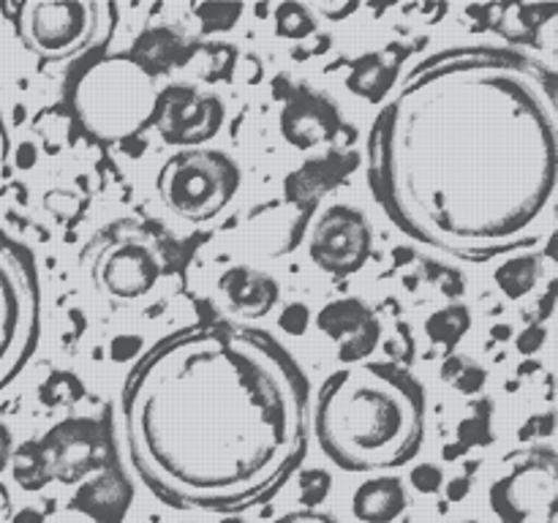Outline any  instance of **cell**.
Here are the masks:
<instances>
[{"instance_id": "cell-1", "label": "cell", "mask_w": 558, "mask_h": 523, "mask_svg": "<svg viewBox=\"0 0 558 523\" xmlns=\"http://www.w3.org/2000/svg\"><path fill=\"white\" fill-rule=\"evenodd\" d=\"M558 80L521 52L456 47L392 87L368 139V180L398 229L466 262L550 234Z\"/></svg>"}, {"instance_id": "cell-3", "label": "cell", "mask_w": 558, "mask_h": 523, "mask_svg": "<svg viewBox=\"0 0 558 523\" xmlns=\"http://www.w3.org/2000/svg\"><path fill=\"white\" fill-rule=\"evenodd\" d=\"M314 430L325 455L343 472L398 469L423 445L425 392L392 363L347 365L322 385Z\"/></svg>"}, {"instance_id": "cell-20", "label": "cell", "mask_w": 558, "mask_h": 523, "mask_svg": "<svg viewBox=\"0 0 558 523\" xmlns=\"http://www.w3.org/2000/svg\"><path fill=\"white\" fill-rule=\"evenodd\" d=\"M469 327H472V311L466 305H447V308L434 311L425 321V332H428L430 341L447 349H456L469 332Z\"/></svg>"}, {"instance_id": "cell-5", "label": "cell", "mask_w": 558, "mask_h": 523, "mask_svg": "<svg viewBox=\"0 0 558 523\" xmlns=\"http://www.w3.org/2000/svg\"><path fill=\"white\" fill-rule=\"evenodd\" d=\"M114 16L98 0H33L16 9V36L38 58L74 60L109 41Z\"/></svg>"}, {"instance_id": "cell-23", "label": "cell", "mask_w": 558, "mask_h": 523, "mask_svg": "<svg viewBox=\"0 0 558 523\" xmlns=\"http://www.w3.org/2000/svg\"><path fill=\"white\" fill-rule=\"evenodd\" d=\"M196 20L202 22V31L205 33H221L232 31L238 25L240 14H243V5L240 3H199L194 5Z\"/></svg>"}, {"instance_id": "cell-17", "label": "cell", "mask_w": 558, "mask_h": 523, "mask_svg": "<svg viewBox=\"0 0 558 523\" xmlns=\"http://www.w3.org/2000/svg\"><path fill=\"white\" fill-rule=\"evenodd\" d=\"M131 488L123 483V477L114 472H98L90 483L80 488L71 507L82 510L85 515L96 518L98 523H120L125 510H129Z\"/></svg>"}, {"instance_id": "cell-18", "label": "cell", "mask_w": 558, "mask_h": 523, "mask_svg": "<svg viewBox=\"0 0 558 523\" xmlns=\"http://www.w3.org/2000/svg\"><path fill=\"white\" fill-rule=\"evenodd\" d=\"M401 49H385V52H371L363 60H357L349 74V90L354 96H363L368 101H381L385 93L392 90L398 80V65H401Z\"/></svg>"}, {"instance_id": "cell-32", "label": "cell", "mask_w": 558, "mask_h": 523, "mask_svg": "<svg viewBox=\"0 0 558 523\" xmlns=\"http://www.w3.org/2000/svg\"><path fill=\"white\" fill-rule=\"evenodd\" d=\"M5 153V129H3V120H0V156Z\"/></svg>"}, {"instance_id": "cell-27", "label": "cell", "mask_w": 558, "mask_h": 523, "mask_svg": "<svg viewBox=\"0 0 558 523\" xmlns=\"http://www.w3.org/2000/svg\"><path fill=\"white\" fill-rule=\"evenodd\" d=\"M11 452H14V436H11V430L0 423V474H3V469L11 463Z\"/></svg>"}, {"instance_id": "cell-22", "label": "cell", "mask_w": 558, "mask_h": 523, "mask_svg": "<svg viewBox=\"0 0 558 523\" xmlns=\"http://www.w3.org/2000/svg\"><path fill=\"white\" fill-rule=\"evenodd\" d=\"M316 31V16L305 3H281L276 9V36L303 41Z\"/></svg>"}, {"instance_id": "cell-28", "label": "cell", "mask_w": 558, "mask_h": 523, "mask_svg": "<svg viewBox=\"0 0 558 523\" xmlns=\"http://www.w3.org/2000/svg\"><path fill=\"white\" fill-rule=\"evenodd\" d=\"M543 341H545L543 327H532V330H526L521 338H518V349H521V352H534V349H539V343Z\"/></svg>"}, {"instance_id": "cell-8", "label": "cell", "mask_w": 558, "mask_h": 523, "mask_svg": "<svg viewBox=\"0 0 558 523\" xmlns=\"http://www.w3.org/2000/svg\"><path fill=\"white\" fill-rule=\"evenodd\" d=\"M558 501V463L550 447L510 452L490 483L488 504L501 523H554Z\"/></svg>"}, {"instance_id": "cell-15", "label": "cell", "mask_w": 558, "mask_h": 523, "mask_svg": "<svg viewBox=\"0 0 558 523\" xmlns=\"http://www.w3.org/2000/svg\"><path fill=\"white\" fill-rule=\"evenodd\" d=\"M218 289L227 300L229 314L245 321L265 319L267 314H272L278 297H281V287H278L276 278L248 265L229 267L218 281Z\"/></svg>"}, {"instance_id": "cell-33", "label": "cell", "mask_w": 558, "mask_h": 523, "mask_svg": "<svg viewBox=\"0 0 558 523\" xmlns=\"http://www.w3.org/2000/svg\"><path fill=\"white\" fill-rule=\"evenodd\" d=\"M458 523H480V521H458Z\"/></svg>"}, {"instance_id": "cell-30", "label": "cell", "mask_w": 558, "mask_h": 523, "mask_svg": "<svg viewBox=\"0 0 558 523\" xmlns=\"http://www.w3.org/2000/svg\"><path fill=\"white\" fill-rule=\"evenodd\" d=\"M9 512V490L0 485V515H5Z\"/></svg>"}, {"instance_id": "cell-25", "label": "cell", "mask_w": 558, "mask_h": 523, "mask_svg": "<svg viewBox=\"0 0 558 523\" xmlns=\"http://www.w3.org/2000/svg\"><path fill=\"white\" fill-rule=\"evenodd\" d=\"M308 319H311V314H308V308H305L303 303H294V305H289L287 311H283L281 314V327L287 332H292V336H303L305 332V327H308Z\"/></svg>"}, {"instance_id": "cell-6", "label": "cell", "mask_w": 558, "mask_h": 523, "mask_svg": "<svg viewBox=\"0 0 558 523\" xmlns=\"http://www.w3.org/2000/svg\"><path fill=\"white\" fill-rule=\"evenodd\" d=\"M41 292L36 259L0 229V390L25 368L38 343Z\"/></svg>"}, {"instance_id": "cell-2", "label": "cell", "mask_w": 558, "mask_h": 523, "mask_svg": "<svg viewBox=\"0 0 558 523\" xmlns=\"http://www.w3.org/2000/svg\"><path fill=\"white\" fill-rule=\"evenodd\" d=\"M308 385L276 338L199 325L158 341L120 392L129 461L174 510H240L305 450Z\"/></svg>"}, {"instance_id": "cell-24", "label": "cell", "mask_w": 558, "mask_h": 523, "mask_svg": "<svg viewBox=\"0 0 558 523\" xmlns=\"http://www.w3.org/2000/svg\"><path fill=\"white\" fill-rule=\"evenodd\" d=\"M409 479H412L420 494H439L441 485H445V472L436 463H420V466L412 469Z\"/></svg>"}, {"instance_id": "cell-13", "label": "cell", "mask_w": 558, "mask_h": 523, "mask_svg": "<svg viewBox=\"0 0 558 523\" xmlns=\"http://www.w3.org/2000/svg\"><path fill=\"white\" fill-rule=\"evenodd\" d=\"M316 327L338 343V360L347 365L363 363L381 341V321L363 300L341 297L316 314Z\"/></svg>"}, {"instance_id": "cell-14", "label": "cell", "mask_w": 558, "mask_h": 523, "mask_svg": "<svg viewBox=\"0 0 558 523\" xmlns=\"http://www.w3.org/2000/svg\"><path fill=\"white\" fill-rule=\"evenodd\" d=\"M281 131L292 147L314 150V147L336 139V134L341 131V118L325 96L303 90L283 107Z\"/></svg>"}, {"instance_id": "cell-9", "label": "cell", "mask_w": 558, "mask_h": 523, "mask_svg": "<svg viewBox=\"0 0 558 523\" xmlns=\"http://www.w3.org/2000/svg\"><path fill=\"white\" fill-rule=\"evenodd\" d=\"M167 270L161 243L140 223H120L104 243H98L90 262L96 289L114 300H140L153 292Z\"/></svg>"}, {"instance_id": "cell-31", "label": "cell", "mask_w": 558, "mask_h": 523, "mask_svg": "<svg viewBox=\"0 0 558 523\" xmlns=\"http://www.w3.org/2000/svg\"><path fill=\"white\" fill-rule=\"evenodd\" d=\"M20 153H33V147H31V145H22ZM20 167H31V158L20 156Z\"/></svg>"}, {"instance_id": "cell-10", "label": "cell", "mask_w": 558, "mask_h": 523, "mask_svg": "<svg viewBox=\"0 0 558 523\" xmlns=\"http://www.w3.org/2000/svg\"><path fill=\"white\" fill-rule=\"evenodd\" d=\"M41 485L80 483L87 474L101 472L107 463V439L101 428L87 419H69L49 430L41 441H27Z\"/></svg>"}, {"instance_id": "cell-16", "label": "cell", "mask_w": 558, "mask_h": 523, "mask_svg": "<svg viewBox=\"0 0 558 523\" xmlns=\"http://www.w3.org/2000/svg\"><path fill=\"white\" fill-rule=\"evenodd\" d=\"M409 494L401 477L381 474L357 485L352 499V512L360 523H392L407 512Z\"/></svg>"}, {"instance_id": "cell-29", "label": "cell", "mask_w": 558, "mask_h": 523, "mask_svg": "<svg viewBox=\"0 0 558 523\" xmlns=\"http://www.w3.org/2000/svg\"><path fill=\"white\" fill-rule=\"evenodd\" d=\"M14 523H41V515H38V512H33V510H22L20 515L14 518Z\"/></svg>"}, {"instance_id": "cell-11", "label": "cell", "mask_w": 558, "mask_h": 523, "mask_svg": "<svg viewBox=\"0 0 558 523\" xmlns=\"http://www.w3.org/2000/svg\"><path fill=\"white\" fill-rule=\"evenodd\" d=\"M223 118L227 112L216 93L194 85H172L161 87L153 125L167 145L194 150L221 131Z\"/></svg>"}, {"instance_id": "cell-4", "label": "cell", "mask_w": 558, "mask_h": 523, "mask_svg": "<svg viewBox=\"0 0 558 523\" xmlns=\"http://www.w3.org/2000/svg\"><path fill=\"white\" fill-rule=\"evenodd\" d=\"M161 96L156 76L131 54H101L82 69L71 90L76 120L101 142H125L153 125Z\"/></svg>"}, {"instance_id": "cell-19", "label": "cell", "mask_w": 558, "mask_h": 523, "mask_svg": "<svg viewBox=\"0 0 558 523\" xmlns=\"http://www.w3.org/2000/svg\"><path fill=\"white\" fill-rule=\"evenodd\" d=\"M539 276H543V265H539L537 256H515V259L496 267L494 272L496 283L510 300L526 297L537 287Z\"/></svg>"}, {"instance_id": "cell-21", "label": "cell", "mask_w": 558, "mask_h": 523, "mask_svg": "<svg viewBox=\"0 0 558 523\" xmlns=\"http://www.w3.org/2000/svg\"><path fill=\"white\" fill-rule=\"evenodd\" d=\"M441 379L450 387H456L463 396H472L485 387V368L480 363H474L466 354H450V357L441 363Z\"/></svg>"}, {"instance_id": "cell-7", "label": "cell", "mask_w": 558, "mask_h": 523, "mask_svg": "<svg viewBox=\"0 0 558 523\" xmlns=\"http://www.w3.org/2000/svg\"><path fill=\"white\" fill-rule=\"evenodd\" d=\"M156 188L167 210L191 223L221 216L240 191V167L223 150H178L158 169Z\"/></svg>"}, {"instance_id": "cell-12", "label": "cell", "mask_w": 558, "mask_h": 523, "mask_svg": "<svg viewBox=\"0 0 558 523\" xmlns=\"http://www.w3.org/2000/svg\"><path fill=\"white\" fill-rule=\"evenodd\" d=\"M371 227L360 210L332 205L311 229V259L330 276H352L371 256Z\"/></svg>"}, {"instance_id": "cell-26", "label": "cell", "mask_w": 558, "mask_h": 523, "mask_svg": "<svg viewBox=\"0 0 558 523\" xmlns=\"http://www.w3.org/2000/svg\"><path fill=\"white\" fill-rule=\"evenodd\" d=\"M276 523H338L332 515H325L319 510H294L278 518Z\"/></svg>"}]
</instances>
